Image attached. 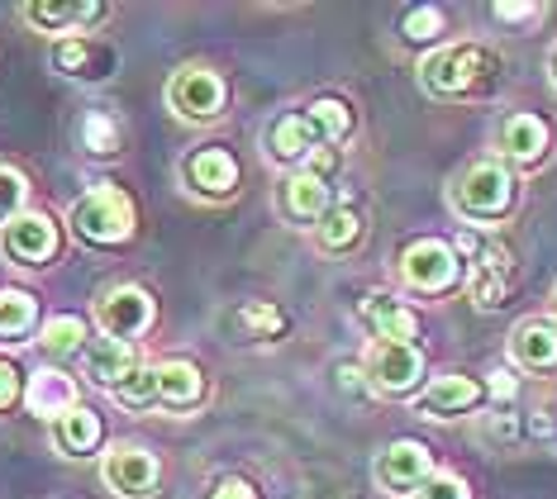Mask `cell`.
<instances>
[{
  "mask_svg": "<svg viewBox=\"0 0 557 499\" xmlns=\"http://www.w3.org/2000/svg\"><path fill=\"white\" fill-rule=\"evenodd\" d=\"M500 76V58L486 53L476 43H458V48H443V53H429L420 67V82L429 96H476L491 91Z\"/></svg>",
  "mask_w": 557,
  "mask_h": 499,
  "instance_id": "1",
  "label": "cell"
},
{
  "mask_svg": "<svg viewBox=\"0 0 557 499\" xmlns=\"http://www.w3.org/2000/svg\"><path fill=\"white\" fill-rule=\"evenodd\" d=\"M106 485L120 499L153 495V485H158V457L148 452V447H134V442L110 447V452H106Z\"/></svg>",
  "mask_w": 557,
  "mask_h": 499,
  "instance_id": "9",
  "label": "cell"
},
{
  "mask_svg": "<svg viewBox=\"0 0 557 499\" xmlns=\"http://www.w3.org/2000/svg\"><path fill=\"white\" fill-rule=\"evenodd\" d=\"M434 476V462H429V447L414 438L391 442L382 457H376V485L386 495H420L424 481Z\"/></svg>",
  "mask_w": 557,
  "mask_h": 499,
  "instance_id": "6",
  "label": "cell"
},
{
  "mask_svg": "<svg viewBox=\"0 0 557 499\" xmlns=\"http://www.w3.org/2000/svg\"><path fill=\"white\" fill-rule=\"evenodd\" d=\"M96 324H100L106 338L129 342L153 324V300H148V290H138V286H115L106 300L96 304Z\"/></svg>",
  "mask_w": 557,
  "mask_h": 499,
  "instance_id": "7",
  "label": "cell"
},
{
  "mask_svg": "<svg viewBox=\"0 0 557 499\" xmlns=\"http://www.w3.org/2000/svg\"><path fill=\"white\" fill-rule=\"evenodd\" d=\"M24 196H29V182H24L15 166H0V228H5L10 220H20Z\"/></svg>",
  "mask_w": 557,
  "mask_h": 499,
  "instance_id": "32",
  "label": "cell"
},
{
  "mask_svg": "<svg viewBox=\"0 0 557 499\" xmlns=\"http://www.w3.org/2000/svg\"><path fill=\"white\" fill-rule=\"evenodd\" d=\"M0 252L20 266H44L58 252V228L48 214H20L0 228Z\"/></svg>",
  "mask_w": 557,
  "mask_h": 499,
  "instance_id": "8",
  "label": "cell"
},
{
  "mask_svg": "<svg viewBox=\"0 0 557 499\" xmlns=\"http://www.w3.org/2000/svg\"><path fill=\"white\" fill-rule=\"evenodd\" d=\"M481 400V386L472 376H438L434 386L420 395V409L424 414H462V409H472Z\"/></svg>",
  "mask_w": 557,
  "mask_h": 499,
  "instance_id": "20",
  "label": "cell"
},
{
  "mask_svg": "<svg viewBox=\"0 0 557 499\" xmlns=\"http://www.w3.org/2000/svg\"><path fill=\"white\" fill-rule=\"evenodd\" d=\"M238 319H244V328L252 333V338H276V333H282V324H286L282 310H276V304H268V300H252Z\"/></svg>",
  "mask_w": 557,
  "mask_h": 499,
  "instance_id": "33",
  "label": "cell"
},
{
  "mask_svg": "<svg viewBox=\"0 0 557 499\" xmlns=\"http://www.w3.org/2000/svg\"><path fill=\"white\" fill-rule=\"evenodd\" d=\"M462 272V262H458V252L448 248V242H438V238H424V242H410V248L400 252V276H405V286H414V290H448L453 280H458Z\"/></svg>",
  "mask_w": 557,
  "mask_h": 499,
  "instance_id": "5",
  "label": "cell"
},
{
  "mask_svg": "<svg viewBox=\"0 0 557 499\" xmlns=\"http://www.w3.org/2000/svg\"><path fill=\"white\" fill-rule=\"evenodd\" d=\"M367 376H372L386 395H410L424 376V357L414 342H376L372 362H367Z\"/></svg>",
  "mask_w": 557,
  "mask_h": 499,
  "instance_id": "10",
  "label": "cell"
},
{
  "mask_svg": "<svg viewBox=\"0 0 557 499\" xmlns=\"http://www.w3.org/2000/svg\"><path fill=\"white\" fill-rule=\"evenodd\" d=\"M282 210L290 214V220H300V224H320V214L329 210V182H320L314 172L286 176V186H282Z\"/></svg>",
  "mask_w": 557,
  "mask_h": 499,
  "instance_id": "15",
  "label": "cell"
},
{
  "mask_svg": "<svg viewBox=\"0 0 557 499\" xmlns=\"http://www.w3.org/2000/svg\"><path fill=\"white\" fill-rule=\"evenodd\" d=\"M210 499H252V485H248V481H224Z\"/></svg>",
  "mask_w": 557,
  "mask_h": 499,
  "instance_id": "37",
  "label": "cell"
},
{
  "mask_svg": "<svg viewBox=\"0 0 557 499\" xmlns=\"http://www.w3.org/2000/svg\"><path fill=\"white\" fill-rule=\"evenodd\" d=\"M453 204L462 220H500L515 204V176L505 162H476L462 172V182L453 186Z\"/></svg>",
  "mask_w": 557,
  "mask_h": 499,
  "instance_id": "2",
  "label": "cell"
},
{
  "mask_svg": "<svg viewBox=\"0 0 557 499\" xmlns=\"http://www.w3.org/2000/svg\"><path fill=\"white\" fill-rule=\"evenodd\" d=\"M24 404H29L39 419H53L58 424L62 414L77 409V386H72V376H62L58 366H44V371H34L29 386H24Z\"/></svg>",
  "mask_w": 557,
  "mask_h": 499,
  "instance_id": "12",
  "label": "cell"
},
{
  "mask_svg": "<svg viewBox=\"0 0 557 499\" xmlns=\"http://www.w3.org/2000/svg\"><path fill=\"white\" fill-rule=\"evenodd\" d=\"M420 499H472V495H467V485L458 476H429Z\"/></svg>",
  "mask_w": 557,
  "mask_h": 499,
  "instance_id": "34",
  "label": "cell"
},
{
  "mask_svg": "<svg viewBox=\"0 0 557 499\" xmlns=\"http://www.w3.org/2000/svg\"><path fill=\"white\" fill-rule=\"evenodd\" d=\"M553 82H557V53H553Z\"/></svg>",
  "mask_w": 557,
  "mask_h": 499,
  "instance_id": "40",
  "label": "cell"
},
{
  "mask_svg": "<svg viewBox=\"0 0 557 499\" xmlns=\"http://www.w3.org/2000/svg\"><path fill=\"white\" fill-rule=\"evenodd\" d=\"M338 376H344V386H348V390H358V386H362V381H358L362 371H358V366H344V371H338Z\"/></svg>",
  "mask_w": 557,
  "mask_h": 499,
  "instance_id": "39",
  "label": "cell"
},
{
  "mask_svg": "<svg viewBox=\"0 0 557 499\" xmlns=\"http://www.w3.org/2000/svg\"><path fill=\"white\" fill-rule=\"evenodd\" d=\"M268 148H272V158H282V162H306L320 144H314L306 114H282L268 129Z\"/></svg>",
  "mask_w": 557,
  "mask_h": 499,
  "instance_id": "23",
  "label": "cell"
},
{
  "mask_svg": "<svg viewBox=\"0 0 557 499\" xmlns=\"http://www.w3.org/2000/svg\"><path fill=\"white\" fill-rule=\"evenodd\" d=\"M510 357L524 371H548L557 366V328L548 324H524V328H515V338H510Z\"/></svg>",
  "mask_w": 557,
  "mask_h": 499,
  "instance_id": "19",
  "label": "cell"
},
{
  "mask_svg": "<svg viewBox=\"0 0 557 499\" xmlns=\"http://www.w3.org/2000/svg\"><path fill=\"white\" fill-rule=\"evenodd\" d=\"M206 395V376L191 362H162L158 366V400L172 409H191Z\"/></svg>",
  "mask_w": 557,
  "mask_h": 499,
  "instance_id": "21",
  "label": "cell"
},
{
  "mask_svg": "<svg viewBox=\"0 0 557 499\" xmlns=\"http://www.w3.org/2000/svg\"><path fill=\"white\" fill-rule=\"evenodd\" d=\"M529 15H534V5H529V0H519V5L505 0V5H496V20H529Z\"/></svg>",
  "mask_w": 557,
  "mask_h": 499,
  "instance_id": "38",
  "label": "cell"
},
{
  "mask_svg": "<svg viewBox=\"0 0 557 499\" xmlns=\"http://www.w3.org/2000/svg\"><path fill=\"white\" fill-rule=\"evenodd\" d=\"M443 29H448L443 10H434V5H414L410 15H405V24H400V38H405V43H429V38H438Z\"/></svg>",
  "mask_w": 557,
  "mask_h": 499,
  "instance_id": "31",
  "label": "cell"
},
{
  "mask_svg": "<svg viewBox=\"0 0 557 499\" xmlns=\"http://www.w3.org/2000/svg\"><path fill=\"white\" fill-rule=\"evenodd\" d=\"M168 105H172V114H182V120H191V124L220 120V114H224V82H220V72L182 67L168 82Z\"/></svg>",
  "mask_w": 557,
  "mask_h": 499,
  "instance_id": "4",
  "label": "cell"
},
{
  "mask_svg": "<svg viewBox=\"0 0 557 499\" xmlns=\"http://www.w3.org/2000/svg\"><path fill=\"white\" fill-rule=\"evenodd\" d=\"M500 148L510 162H539L543 148H548V124L539 114H510L500 129Z\"/></svg>",
  "mask_w": 557,
  "mask_h": 499,
  "instance_id": "16",
  "label": "cell"
},
{
  "mask_svg": "<svg viewBox=\"0 0 557 499\" xmlns=\"http://www.w3.org/2000/svg\"><path fill=\"white\" fill-rule=\"evenodd\" d=\"M182 176H186V186H191L196 196H234L238 162H234L230 148H200V152L186 158Z\"/></svg>",
  "mask_w": 557,
  "mask_h": 499,
  "instance_id": "11",
  "label": "cell"
},
{
  "mask_svg": "<svg viewBox=\"0 0 557 499\" xmlns=\"http://www.w3.org/2000/svg\"><path fill=\"white\" fill-rule=\"evenodd\" d=\"M115 400L129 404V409H148L158 404V366H134L129 376L115 386Z\"/></svg>",
  "mask_w": 557,
  "mask_h": 499,
  "instance_id": "29",
  "label": "cell"
},
{
  "mask_svg": "<svg viewBox=\"0 0 557 499\" xmlns=\"http://www.w3.org/2000/svg\"><path fill=\"white\" fill-rule=\"evenodd\" d=\"M58 72H67V76H110V58L106 48H96L91 38H67V43H58Z\"/></svg>",
  "mask_w": 557,
  "mask_h": 499,
  "instance_id": "24",
  "label": "cell"
},
{
  "mask_svg": "<svg viewBox=\"0 0 557 499\" xmlns=\"http://www.w3.org/2000/svg\"><path fill=\"white\" fill-rule=\"evenodd\" d=\"M82 144H86V152H96V158H110V152L120 148V124L110 120L106 110H91L82 120Z\"/></svg>",
  "mask_w": 557,
  "mask_h": 499,
  "instance_id": "30",
  "label": "cell"
},
{
  "mask_svg": "<svg viewBox=\"0 0 557 499\" xmlns=\"http://www.w3.org/2000/svg\"><path fill=\"white\" fill-rule=\"evenodd\" d=\"M134 366H138V362H134V348H129V342H115V338H91V342H86V376H91L96 386L115 390Z\"/></svg>",
  "mask_w": 557,
  "mask_h": 499,
  "instance_id": "14",
  "label": "cell"
},
{
  "mask_svg": "<svg viewBox=\"0 0 557 499\" xmlns=\"http://www.w3.org/2000/svg\"><path fill=\"white\" fill-rule=\"evenodd\" d=\"M20 371L15 366H10V362H0V409H10V404H15L20 400Z\"/></svg>",
  "mask_w": 557,
  "mask_h": 499,
  "instance_id": "35",
  "label": "cell"
},
{
  "mask_svg": "<svg viewBox=\"0 0 557 499\" xmlns=\"http://www.w3.org/2000/svg\"><path fill=\"white\" fill-rule=\"evenodd\" d=\"M486 390H491V395H496V400L505 404V400H515V390H519V386H515V376H510V371H491Z\"/></svg>",
  "mask_w": 557,
  "mask_h": 499,
  "instance_id": "36",
  "label": "cell"
},
{
  "mask_svg": "<svg viewBox=\"0 0 557 499\" xmlns=\"http://www.w3.org/2000/svg\"><path fill=\"white\" fill-rule=\"evenodd\" d=\"M24 20L44 34H72L77 24L106 20V5H62V0H48L44 5V0H34V5H24Z\"/></svg>",
  "mask_w": 557,
  "mask_h": 499,
  "instance_id": "17",
  "label": "cell"
},
{
  "mask_svg": "<svg viewBox=\"0 0 557 499\" xmlns=\"http://www.w3.org/2000/svg\"><path fill=\"white\" fill-rule=\"evenodd\" d=\"M53 442H58V452H67V457H91L100 442V414L77 404L72 414H62L53 424Z\"/></svg>",
  "mask_w": 557,
  "mask_h": 499,
  "instance_id": "22",
  "label": "cell"
},
{
  "mask_svg": "<svg viewBox=\"0 0 557 499\" xmlns=\"http://www.w3.org/2000/svg\"><path fill=\"white\" fill-rule=\"evenodd\" d=\"M34 319H39V304H34L29 290H0V338L29 333Z\"/></svg>",
  "mask_w": 557,
  "mask_h": 499,
  "instance_id": "28",
  "label": "cell"
},
{
  "mask_svg": "<svg viewBox=\"0 0 557 499\" xmlns=\"http://www.w3.org/2000/svg\"><path fill=\"white\" fill-rule=\"evenodd\" d=\"M72 228H77V238L100 242V248L124 242L134 234V204H129L124 190L100 186V190H91V196H82L77 204H72Z\"/></svg>",
  "mask_w": 557,
  "mask_h": 499,
  "instance_id": "3",
  "label": "cell"
},
{
  "mask_svg": "<svg viewBox=\"0 0 557 499\" xmlns=\"http://www.w3.org/2000/svg\"><path fill=\"white\" fill-rule=\"evenodd\" d=\"M306 124H310L314 144H320V148H334V144H344V138H348L352 114H348L344 100H314V105L306 110Z\"/></svg>",
  "mask_w": 557,
  "mask_h": 499,
  "instance_id": "25",
  "label": "cell"
},
{
  "mask_svg": "<svg viewBox=\"0 0 557 499\" xmlns=\"http://www.w3.org/2000/svg\"><path fill=\"white\" fill-rule=\"evenodd\" d=\"M362 319L376 328V338L382 342H410L414 333H420L414 328V314L405 310L400 300H391V296H367L362 300Z\"/></svg>",
  "mask_w": 557,
  "mask_h": 499,
  "instance_id": "18",
  "label": "cell"
},
{
  "mask_svg": "<svg viewBox=\"0 0 557 499\" xmlns=\"http://www.w3.org/2000/svg\"><path fill=\"white\" fill-rule=\"evenodd\" d=\"M505 276H510V252H505V242H481L476 266H472V300L481 310L505 304Z\"/></svg>",
  "mask_w": 557,
  "mask_h": 499,
  "instance_id": "13",
  "label": "cell"
},
{
  "mask_svg": "<svg viewBox=\"0 0 557 499\" xmlns=\"http://www.w3.org/2000/svg\"><path fill=\"white\" fill-rule=\"evenodd\" d=\"M362 234V214L352 210V204H329V210L320 214V242L329 252H344L352 248Z\"/></svg>",
  "mask_w": 557,
  "mask_h": 499,
  "instance_id": "26",
  "label": "cell"
},
{
  "mask_svg": "<svg viewBox=\"0 0 557 499\" xmlns=\"http://www.w3.org/2000/svg\"><path fill=\"white\" fill-rule=\"evenodd\" d=\"M39 348H44V357H72V352H82L86 348V324L77 314H53L44 324V333H39Z\"/></svg>",
  "mask_w": 557,
  "mask_h": 499,
  "instance_id": "27",
  "label": "cell"
}]
</instances>
